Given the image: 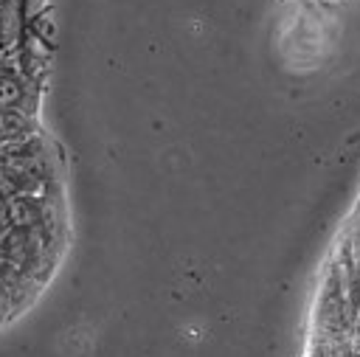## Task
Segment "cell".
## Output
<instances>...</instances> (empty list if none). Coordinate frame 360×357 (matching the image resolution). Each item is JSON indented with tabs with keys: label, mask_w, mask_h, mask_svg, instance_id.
Wrapping results in <instances>:
<instances>
[{
	"label": "cell",
	"mask_w": 360,
	"mask_h": 357,
	"mask_svg": "<svg viewBox=\"0 0 360 357\" xmlns=\"http://www.w3.org/2000/svg\"><path fill=\"white\" fill-rule=\"evenodd\" d=\"M326 3H343V0H326Z\"/></svg>",
	"instance_id": "6da1fadb"
}]
</instances>
